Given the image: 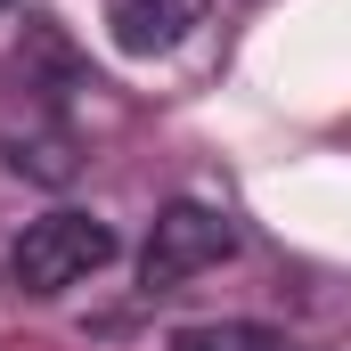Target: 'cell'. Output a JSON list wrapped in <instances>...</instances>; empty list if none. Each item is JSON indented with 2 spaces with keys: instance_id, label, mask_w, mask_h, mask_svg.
<instances>
[{
  "instance_id": "1",
  "label": "cell",
  "mask_w": 351,
  "mask_h": 351,
  "mask_svg": "<svg viewBox=\"0 0 351 351\" xmlns=\"http://www.w3.org/2000/svg\"><path fill=\"white\" fill-rule=\"evenodd\" d=\"M106 262H114V229H106L98 213H41V221H25V229L8 237V254H0L8 286L33 294V302H49V294L98 278Z\"/></svg>"
},
{
  "instance_id": "2",
  "label": "cell",
  "mask_w": 351,
  "mask_h": 351,
  "mask_svg": "<svg viewBox=\"0 0 351 351\" xmlns=\"http://www.w3.org/2000/svg\"><path fill=\"white\" fill-rule=\"evenodd\" d=\"M237 254V229H229V213H213V204H196V196H180L156 213V229H147V254H139V286L147 294H172L188 286L196 269L229 262Z\"/></svg>"
},
{
  "instance_id": "3",
  "label": "cell",
  "mask_w": 351,
  "mask_h": 351,
  "mask_svg": "<svg viewBox=\"0 0 351 351\" xmlns=\"http://www.w3.org/2000/svg\"><path fill=\"white\" fill-rule=\"evenodd\" d=\"M204 25V0H106V33L131 58H164Z\"/></svg>"
},
{
  "instance_id": "4",
  "label": "cell",
  "mask_w": 351,
  "mask_h": 351,
  "mask_svg": "<svg viewBox=\"0 0 351 351\" xmlns=\"http://www.w3.org/2000/svg\"><path fill=\"white\" fill-rule=\"evenodd\" d=\"M164 351H302V343L262 319H204V327H180Z\"/></svg>"
},
{
  "instance_id": "5",
  "label": "cell",
  "mask_w": 351,
  "mask_h": 351,
  "mask_svg": "<svg viewBox=\"0 0 351 351\" xmlns=\"http://www.w3.org/2000/svg\"><path fill=\"white\" fill-rule=\"evenodd\" d=\"M0 8H8V0H0Z\"/></svg>"
}]
</instances>
